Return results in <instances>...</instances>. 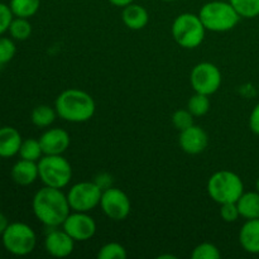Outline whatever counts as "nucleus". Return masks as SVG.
I'll return each instance as SVG.
<instances>
[{
	"label": "nucleus",
	"mask_w": 259,
	"mask_h": 259,
	"mask_svg": "<svg viewBox=\"0 0 259 259\" xmlns=\"http://www.w3.org/2000/svg\"><path fill=\"white\" fill-rule=\"evenodd\" d=\"M32 209L35 218L48 228H58L70 215L67 195L61 189L45 186L38 190L32 200Z\"/></svg>",
	"instance_id": "1"
},
{
	"label": "nucleus",
	"mask_w": 259,
	"mask_h": 259,
	"mask_svg": "<svg viewBox=\"0 0 259 259\" xmlns=\"http://www.w3.org/2000/svg\"><path fill=\"white\" fill-rule=\"evenodd\" d=\"M55 109L61 119L70 123H83L95 114V101L86 91L67 89L57 96Z\"/></svg>",
	"instance_id": "2"
},
{
	"label": "nucleus",
	"mask_w": 259,
	"mask_h": 259,
	"mask_svg": "<svg viewBox=\"0 0 259 259\" xmlns=\"http://www.w3.org/2000/svg\"><path fill=\"white\" fill-rule=\"evenodd\" d=\"M199 17L202 24L210 32H229L239 23L240 15L232 4L222 0L209 2L201 7Z\"/></svg>",
	"instance_id": "3"
},
{
	"label": "nucleus",
	"mask_w": 259,
	"mask_h": 259,
	"mask_svg": "<svg viewBox=\"0 0 259 259\" xmlns=\"http://www.w3.org/2000/svg\"><path fill=\"white\" fill-rule=\"evenodd\" d=\"M207 194L218 204L237 202L244 194V184L237 174L228 169L218 171L207 181Z\"/></svg>",
	"instance_id": "4"
},
{
	"label": "nucleus",
	"mask_w": 259,
	"mask_h": 259,
	"mask_svg": "<svg viewBox=\"0 0 259 259\" xmlns=\"http://www.w3.org/2000/svg\"><path fill=\"white\" fill-rule=\"evenodd\" d=\"M38 163V175L45 186L63 189L72 179V167L62 154H45Z\"/></svg>",
	"instance_id": "5"
},
{
	"label": "nucleus",
	"mask_w": 259,
	"mask_h": 259,
	"mask_svg": "<svg viewBox=\"0 0 259 259\" xmlns=\"http://www.w3.org/2000/svg\"><path fill=\"white\" fill-rule=\"evenodd\" d=\"M171 32L177 45L186 50H192L202 43L206 28L204 27L199 15L182 13L174 20Z\"/></svg>",
	"instance_id": "6"
},
{
	"label": "nucleus",
	"mask_w": 259,
	"mask_h": 259,
	"mask_svg": "<svg viewBox=\"0 0 259 259\" xmlns=\"http://www.w3.org/2000/svg\"><path fill=\"white\" fill-rule=\"evenodd\" d=\"M4 249L17 257L30 254L37 245L34 230L24 223H12L2 235Z\"/></svg>",
	"instance_id": "7"
},
{
	"label": "nucleus",
	"mask_w": 259,
	"mask_h": 259,
	"mask_svg": "<svg viewBox=\"0 0 259 259\" xmlns=\"http://www.w3.org/2000/svg\"><path fill=\"white\" fill-rule=\"evenodd\" d=\"M103 189L98 182L82 181L71 186L67 200L72 211L89 212L100 205Z\"/></svg>",
	"instance_id": "8"
},
{
	"label": "nucleus",
	"mask_w": 259,
	"mask_h": 259,
	"mask_svg": "<svg viewBox=\"0 0 259 259\" xmlns=\"http://www.w3.org/2000/svg\"><path fill=\"white\" fill-rule=\"evenodd\" d=\"M222 72L219 68L210 62L197 63L191 71L190 82L195 93L212 95L222 86Z\"/></svg>",
	"instance_id": "9"
},
{
	"label": "nucleus",
	"mask_w": 259,
	"mask_h": 259,
	"mask_svg": "<svg viewBox=\"0 0 259 259\" xmlns=\"http://www.w3.org/2000/svg\"><path fill=\"white\" fill-rule=\"evenodd\" d=\"M100 206L103 212L114 222H121L131 214L132 204L128 195L116 187H108L103 190Z\"/></svg>",
	"instance_id": "10"
},
{
	"label": "nucleus",
	"mask_w": 259,
	"mask_h": 259,
	"mask_svg": "<svg viewBox=\"0 0 259 259\" xmlns=\"http://www.w3.org/2000/svg\"><path fill=\"white\" fill-rule=\"evenodd\" d=\"M62 229L72 238L75 242L90 240L96 233V223L88 212H70L62 224Z\"/></svg>",
	"instance_id": "11"
},
{
	"label": "nucleus",
	"mask_w": 259,
	"mask_h": 259,
	"mask_svg": "<svg viewBox=\"0 0 259 259\" xmlns=\"http://www.w3.org/2000/svg\"><path fill=\"white\" fill-rule=\"evenodd\" d=\"M45 249L50 255L55 258H66L75 249V240L65 232L52 228L46 235Z\"/></svg>",
	"instance_id": "12"
},
{
	"label": "nucleus",
	"mask_w": 259,
	"mask_h": 259,
	"mask_svg": "<svg viewBox=\"0 0 259 259\" xmlns=\"http://www.w3.org/2000/svg\"><path fill=\"white\" fill-rule=\"evenodd\" d=\"M179 144L187 154H200L209 144L207 133L199 125H191L180 132Z\"/></svg>",
	"instance_id": "13"
},
{
	"label": "nucleus",
	"mask_w": 259,
	"mask_h": 259,
	"mask_svg": "<svg viewBox=\"0 0 259 259\" xmlns=\"http://www.w3.org/2000/svg\"><path fill=\"white\" fill-rule=\"evenodd\" d=\"M39 143L43 154H63L70 147L71 138L65 129L51 128L40 136Z\"/></svg>",
	"instance_id": "14"
},
{
	"label": "nucleus",
	"mask_w": 259,
	"mask_h": 259,
	"mask_svg": "<svg viewBox=\"0 0 259 259\" xmlns=\"http://www.w3.org/2000/svg\"><path fill=\"white\" fill-rule=\"evenodd\" d=\"M12 179L19 186H29L34 184L37 179H39L38 175V163L33 161H27V159L20 158L17 163L13 166Z\"/></svg>",
	"instance_id": "15"
},
{
	"label": "nucleus",
	"mask_w": 259,
	"mask_h": 259,
	"mask_svg": "<svg viewBox=\"0 0 259 259\" xmlns=\"http://www.w3.org/2000/svg\"><path fill=\"white\" fill-rule=\"evenodd\" d=\"M22 136L13 126H2L0 128V157L12 158L19 153L22 146Z\"/></svg>",
	"instance_id": "16"
},
{
	"label": "nucleus",
	"mask_w": 259,
	"mask_h": 259,
	"mask_svg": "<svg viewBox=\"0 0 259 259\" xmlns=\"http://www.w3.org/2000/svg\"><path fill=\"white\" fill-rule=\"evenodd\" d=\"M121 20L132 30H141L148 24L149 15L148 12L142 5L132 3V4L126 5L123 8L121 12Z\"/></svg>",
	"instance_id": "17"
},
{
	"label": "nucleus",
	"mask_w": 259,
	"mask_h": 259,
	"mask_svg": "<svg viewBox=\"0 0 259 259\" xmlns=\"http://www.w3.org/2000/svg\"><path fill=\"white\" fill-rule=\"evenodd\" d=\"M239 243L245 252L259 254V219H250L244 223L239 232Z\"/></svg>",
	"instance_id": "18"
},
{
	"label": "nucleus",
	"mask_w": 259,
	"mask_h": 259,
	"mask_svg": "<svg viewBox=\"0 0 259 259\" xmlns=\"http://www.w3.org/2000/svg\"><path fill=\"white\" fill-rule=\"evenodd\" d=\"M240 217L244 219H259V192H244L237 201Z\"/></svg>",
	"instance_id": "19"
},
{
	"label": "nucleus",
	"mask_w": 259,
	"mask_h": 259,
	"mask_svg": "<svg viewBox=\"0 0 259 259\" xmlns=\"http://www.w3.org/2000/svg\"><path fill=\"white\" fill-rule=\"evenodd\" d=\"M9 7L14 17L29 19L39 10L40 0H10Z\"/></svg>",
	"instance_id": "20"
},
{
	"label": "nucleus",
	"mask_w": 259,
	"mask_h": 259,
	"mask_svg": "<svg viewBox=\"0 0 259 259\" xmlns=\"http://www.w3.org/2000/svg\"><path fill=\"white\" fill-rule=\"evenodd\" d=\"M56 116H57L56 109L48 105H38L37 108L33 109L30 120L38 128H48L56 120Z\"/></svg>",
	"instance_id": "21"
},
{
	"label": "nucleus",
	"mask_w": 259,
	"mask_h": 259,
	"mask_svg": "<svg viewBox=\"0 0 259 259\" xmlns=\"http://www.w3.org/2000/svg\"><path fill=\"white\" fill-rule=\"evenodd\" d=\"M18 154H19L22 159H27V161L33 162H38L45 156L43 154L42 146L39 143V139L34 138H28L25 141H23Z\"/></svg>",
	"instance_id": "22"
},
{
	"label": "nucleus",
	"mask_w": 259,
	"mask_h": 259,
	"mask_svg": "<svg viewBox=\"0 0 259 259\" xmlns=\"http://www.w3.org/2000/svg\"><path fill=\"white\" fill-rule=\"evenodd\" d=\"M8 32L14 40H25L32 34V24L27 18L14 17L10 23Z\"/></svg>",
	"instance_id": "23"
},
{
	"label": "nucleus",
	"mask_w": 259,
	"mask_h": 259,
	"mask_svg": "<svg viewBox=\"0 0 259 259\" xmlns=\"http://www.w3.org/2000/svg\"><path fill=\"white\" fill-rule=\"evenodd\" d=\"M187 109L194 116H204L210 110L209 95L195 93L187 101Z\"/></svg>",
	"instance_id": "24"
},
{
	"label": "nucleus",
	"mask_w": 259,
	"mask_h": 259,
	"mask_svg": "<svg viewBox=\"0 0 259 259\" xmlns=\"http://www.w3.org/2000/svg\"><path fill=\"white\" fill-rule=\"evenodd\" d=\"M242 18L252 19L259 15V0H229Z\"/></svg>",
	"instance_id": "25"
},
{
	"label": "nucleus",
	"mask_w": 259,
	"mask_h": 259,
	"mask_svg": "<svg viewBox=\"0 0 259 259\" xmlns=\"http://www.w3.org/2000/svg\"><path fill=\"white\" fill-rule=\"evenodd\" d=\"M126 257H128V253L125 248L115 242L106 243L98 252L99 259H125Z\"/></svg>",
	"instance_id": "26"
},
{
	"label": "nucleus",
	"mask_w": 259,
	"mask_h": 259,
	"mask_svg": "<svg viewBox=\"0 0 259 259\" xmlns=\"http://www.w3.org/2000/svg\"><path fill=\"white\" fill-rule=\"evenodd\" d=\"M222 257L219 248L212 243H201L192 250V259H219Z\"/></svg>",
	"instance_id": "27"
},
{
	"label": "nucleus",
	"mask_w": 259,
	"mask_h": 259,
	"mask_svg": "<svg viewBox=\"0 0 259 259\" xmlns=\"http://www.w3.org/2000/svg\"><path fill=\"white\" fill-rule=\"evenodd\" d=\"M17 47L13 38L2 37L0 35V66L9 63L14 58Z\"/></svg>",
	"instance_id": "28"
},
{
	"label": "nucleus",
	"mask_w": 259,
	"mask_h": 259,
	"mask_svg": "<svg viewBox=\"0 0 259 259\" xmlns=\"http://www.w3.org/2000/svg\"><path fill=\"white\" fill-rule=\"evenodd\" d=\"M172 124L177 131H184L189 126L194 125V115L189 111V109H179L172 115Z\"/></svg>",
	"instance_id": "29"
},
{
	"label": "nucleus",
	"mask_w": 259,
	"mask_h": 259,
	"mask_svg": "<svg viewBox=\"0 0 259 259\" xmlns=\"http://www.w3.org/2000/svg\"><path fill=\"white\" fill-rule=\"evenodd\" d=\"M220 217L224 222L234 223L240 218L237 202H225L220 205Z\"/></svg>",
	"instance_id": "30"
},
{
	"label": "nucleus",
	"mask_w": 259,
	"mask_h": 259,
	"mask_svg": "<svg viewBox=\"0 0 259 259\" xmlns=\"http://www.w3.org/2000/svg\"><path fill=\"white\" fill-rule=\"evenodd\" d=\"M13 18H14V15H13L9 5L4 4V3H0V35L8 32Z\"/></svg>",
	"instance_id": "31"
},
{
	"label": "nucleus",
	"mask_w": 259,
	"mask_h": 259,
	"mask_svg": "<svg viewBox=\"0 0 259 259\" xmlns=\"http://www.w3.org/2000/svg\"><path fill=\"white\" fill-rule=\"evenodd\" d=\"M249 128L254 134L259 136V103L253 108L249 116Z\"/></svg>",
	"instance_id": "32"
},
{
	"label": "nucleus",
	"mask_w": 259,
	"mask_h": 259,
	"mask_svg": "<svg viewBox=\"0 0 259 259\" xmlns=\"http://www.w3.org/2000/svg\"><path fill=\"white\" fill-rule=\"evenodd\" d=\"M9 225V222H8V218L5 217L3 212H0V237L3 235V233L5 232L7 227Z\"/></svg>",
	"instance_id": "33"
},
{
	"label": "nucleus",
	"mask_w": 259,
	"mask_h": 259,
	"mask_svg": "<svg viewBox=\"0 0 259 259\" xmlns=\"http://www.w3.org/2000/svg\"><path fill=\"white\" fill-rule=\"evenodd\" d=\"M108 2L110 3V4H113L114 7L124 8V7H126V5L134 3V0H108Z\"/></svg>",
	"instance_id": "34"
},
{
	"label": "nucleus",
	"mask_w": 259,
	"mask_h": 259,
	"mask_svg": "<svg viewBox=\"0 0 259 259\" xmlns=\"http://www.w3.org/2000/svg\"><path fill=\"white\" fill-rule=\"evenodd\" d=\"M158 258H159V259H163V258H171V259H175L176 257H175V255H169V254H166V255L162 254V255H159Z\"/></svg>",
	"instance_id": "35"
},
{
	"label": "nucleus",
	"mask_w": 259,
	"mask_h": 259,
	"mask_svg": "<svg viewBox=\"0 0 259 259\" xmlns=\"http://www.w3.org/2000/svg\"><path fill=\"white\" fill-rule=\"evenodd\" d=\"M255 189H257V191L259 192V177L257 179V182H255Z\"/></svg>",
	"instance_id": "36"
},
{
	"label": "nucleus",
	"mask_w": 259,
	"mask_h": 259,
	"mask_svg": "<svg viewBox=\"0 0 259 259\" xmlns=\"http://www.w3.org/2000/svg\"><path fill=\"white\" fill-rule=\"evenodd\" d=\"M161 2H176V0H161Z\"/></svg>",
	"instance_id": "37"
},
{
	"label": "nucleus",
	"mask_w": 259,
	"mask_h": 259,
	"mask_svg": "<svg viewBox=\"0 0 259 259\" xmlns=\"http://www.w3.org/2000/svg\"><path fill=\"white\" fill-rule=\"evenodd\" d=\"M258 91H259V86H258Z\"/></svg>",
	"instance_id": "38"
}]
</instances>
